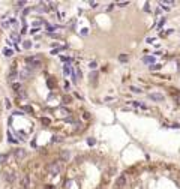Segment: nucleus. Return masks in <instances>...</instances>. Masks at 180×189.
I'll return each mask as SVG.
<instances>
[{
    "mask_svg": "<svg viewBox=\"0 0 180 189\" xmlns=\"http://www.w3.org/2000/svg\"><path fill=\"white\" fill-rule=\"evenodd\" d=\"M47 170H48V173H50L51 176H57V174L62 171V164H60L59 161H56V162H51V164L47 167Z\"/></svg>",
    "mask_w": 180,
    "mask_h": 189,
    "instance_id": "1",
    "label": "nucleus"
},
{
    "mask_svg": "<svg viewBox=\"0 0 180 189\" xmlns=\"http://www.w3.org/2000/svg\"><path fill=\"white\" fill-rule=\"evenodd\" d=\"M26 63L29 65L27 68L30 69V68H39L42 62H41L39 57H26Z\"/></svg>",
    "mask_w": 180,
    "mask_h": 189,
    "instance_id": "2",
    "label": "nucleus"
},
{
    "mask_svg": "<svg viewBox=\"0 0 180 189\" xmlns=\"http://www.w3.org/2000/svg\"><path fill=\"white\" fill-rule=\"evenodd\" d=\"M14 156H15L18 161L24 159V158H26V150H24V149H17L15 152H14Z\"/></svg>",
    "mask_w": 180,
    "mask_h": 189,
    "instance_id": "3",
    "label": "nucleus"
},
{
    "mask_svg": "<svg viewBox=\"0 0 180 189\" xmlns=\"http://www.w3.org/2000/svg\"><path fill=\"white\" fill-rule=\"evenodd\" d=\"M149 98H150L152 101H158V102H162V101L165 99V96H164L162 93H150Z\"/></svg>",
    "mask_w": 180,
    "mask_h": 189,
    "instance_id": "4",
    "label": "nucleus"
},
{
    "mask_svg": "<svg viewBox=\"0 0 180 189\" xmlns=\"http://www.w3.org/2000/svg\"><path fill=\"white\" fill-rule=\"evenodd\" d=\"M15 179H17V176H15L14 173H6V174H5V180H6L8 183H14Z\"/></svg>",
    "mask_w": 180,
    "mask_h": 189,
    "instance_id": "5",
    "label": "nucleus"
},
{
    "mask_svg": "<svg viewBox=\"0 0 180 189\" xmlns=\"http://www.w3.org/2000/svg\"><path fill=\"white\" fill-rule=\"evenodd\" d=\"M29 185H30V177L26 174V176L21 177V186L23 188H29Z\"/></svg>",
    "mask_w": 180,
    "mask_h": 189,
    "instance_id": "6",
    "label": "nucleus"
},
{
    "mask_svg": "<svg viewBox=\"0 0 180 189\" xmlns=\"http://www.w3.org/2000/svg\"><path fill=\"white\" fill-rule=\"evenodd\" d=\"M69 158H71V153H69V150H63V152L60 153V159L62 161H69Z\"/></svg>",
    "mask_w": 180,
    "mask_h": 189,
    "instance_id": "7",
    "label": "nucleus"
},
{
    "mask_svg": "<svg viewBox=\"0 0 180 189\" xmlns=\"http://www.w3.org/2000/svg\"><path fill=\"white\" fill-rule=\"evenodd\" d=\"M30 74H32V72H30V69H29V68H26V69L20 74V78H21V80H26V78H29V77H30Z\"/></svg>",
    "mask_w": 180,
    "mask_h": 189,
    "instance_id": "8",
    "label": "nucleus"
},
{
    "mask_svg": "<svg viewBox=\"0 0 180 189\" xmlns=\"http://www.w3.org/2000/svg\"><path fill=\"white\" fill-rule=\"evenodd\" d=\"M17 77H18V72L12 69V71H11V74H9V77H8V81H11V83H12V81H14Z\"/></svg>",
    "mask_w": 180,
    "mask_h": 189,
    "instance_id": "9",
    "label": "nucleus"
},
{
    "mask_svg": "<svg viewBox=\"0 0 180 189\" xmlns=\"http://www.w3.org/2000/svg\"><path fill=\"white\" fill-rule=\"evenodd\" d=\"M143 62H144V63H152V65H153L155 57H152V56H146V57H143Z\"/></svg>",
    "mask_w": 180,
    "mask_h": 189,
    "instance_id": "10",
    "label": "nucleus"
},
{
    "mask_svg": "<svg viewBox=\"0 0 180 189\" xmlns=\"http://www.w3.org/2000/svg\"><path fill=\"white\" fill-rule=\"evenodd\" d=\"M125 183H126V177H125V176L122 174V176H120V177L117 179V186H123Z\"/></svg>",
    "mask_w": 180,
    "mask_h": 189,
    "instance_id": "11",
    "label": "nucleus"
},
{
    "mask_svg": "<svg viewBox=\"0 0 180 189\" xmlns=\"http://www.w3.org/2000/svg\"><path fill=\"white\" fill-rule=\"evenodd\" d=\"M36 11H38V12H47V11H48V8H45V5H44V3H41V5L36 6Z\"/></svg>",
    "mask_w": 180,
    "mask_h": 189,
    "instance_id": "12",
    "label": "nucleus"
},
{
    "mask_svg": "<svg viewBox=\"0 0 180 189\" xmlns=\"http://www.w3.org/2000/svg\"><path fill=\"white\" fill-rule=\"evenodd\" d=\"M96 78H98V74H96V72H92V74H90V81H92V84H95Z\"/></svg>",
    "mask_w": 180,
    "mask_h": 189,
    "instance_id": "13",
    "label": "nucleus"
},
{
    "mask_svg": "<svg viewBox=\"0 0 180 189\" xmlns=\"http://www.w3.org/2000/svg\"><path fill=\"white\" fill-rule=\"evenodd\" d=\"M132 105H135V107H140V108H143V110H146V105H144V104H140L138 101H132Z\"/></svg>",
    "mask_w": 180,
    "mask_h": 189,
    "instance_id": "14",
    "label": "nucleus"
},
{
    "mask_svg": "<svg viewBox=\"0 0 180 189\" xmlns=\"http://www.w3.org/2000/svg\"><path fill=\"white\" fill-rule=\"evenodd\" d=\"M6 161H8V155L6 153H2V155H0V164H3Z\"/></svg>",
    "mask_w": 180,
    "mask_h": 189,
    "instance_id": "15",
    "label": "nucleus"
},
{
    "mask_svg": "<svg viewBox=\"0 0 180 189\" xmlns=\"http://www.w3.org/2000/svg\"><path fill=\"white\" fill-rule=\"evenodd\" d=\"M3 54H5V57H11L14 53H12V50H6V48H5V50H3Z\"/></svg>",
    "mask_w": 180,
    "mask_h": 189,
    "instance_id": "16",
    "label": "nucleus"
},
{
    "mask_svg": "<svg viewBox=\"0 0 180 189\" xmlns=\"http://www.w3.org/2000/svg\"><path fill=\"white\" fill-rule=\"evenodd\" d=\"M41 122H42V125H45V126H48V125L51 123V120H50V119H47V117H42V119H41Z\"/></svg>",
    "mask_w": 180,
    "mask_h": 189,
    "instance_id": "17",
    "label": "nucleus"
},
{
    "mask_svg": "<svg viewBox=\"0 0 180 189\" xmlns=\"http://www.w3.org/2000/svg\"><path fill=\"white\" fill-rule=\"evenodd\" d=\"M119 60L120 62H128V56H126V54H120L119 56Z\"/></svg>",
    "mask_w": 180,
    "mask_h": 189,
    "instance_id": "18",
    "label": "nucleus"
},
{
    "mask_svg": "<svg viewBox=\"0 0 180 189\" xmlns=\"http://www.w3.org/2000/svg\"><path fill=\"white\" fill-rule=\"evenodd\" d=\"M63 72H65L66 75H68V74L71 72V68H69V65H65V68H63Z\"/></svg>",
    "mask_w": 180,
    "mask_h": 189,
    "instance_id": "19",
    "label": "nucleus"
},
{
    "mask_svg": "<svg viewBox=\"0 0 180 189\" xmlns=\"http://www.w3.org/2000/svg\"><path fill=\"white\" fill-rule=\"evenodd\" d=\"M150 69L152 71H155V69L158 71V69H161V65H150Z\"/></svg>",
    "mask_w": 180,
    "mask_h": 189,
    "instance_id": "20",
    "label": "nucleus"
},
{
    "mask_svg": "<svg viewBox=\"0 0 180 189\" xmlns=\"http://www.w3.org/2000/svg\"><path fill=\"white\" fill-rule=\"evenodd\" d=\"M71 101H72V98H71V96H65V98H63V102H65V104H69Z\"/></svg>",
    "mask_w": 180,
    "mask_h": 189,
    "instance_id": "21",
    "label": "nucleus"
},
{
    "mask_svg": "<svg viewBox=\"0 0 180 189\" xmlns=\"http://www.w3.org/2000/svg\"><path fill=\"white\" fill-rule=\"evenodd\" d=\"M47 84H48V87H54V84H56V83H54V81H53V80L50 78V80L47 81Z\"/></svg>",
    "mask_w": 180,
    "mask_h": 189,
    "instance_id": "22",
    "label": "nucleus"
},
{
    "mask_svg": "<svg viewBox=\"0 0 180 189\" xmlns=\"http://www.w3.org/2000/svg\"><path fill=\"white\" fill-rule=\"evenodd\" d=\"M131 90L134 93H141V89H138V87H131Z\"/></svg>",
    "mask_w": 180,
    "mask_h": 189,
    "instance_id": "23",
    "label": "nucleus"
},
{
    "mask_svg": "<svg viewBox=\"0 0 180 189\" xmlns=\"http://www.w3.org/2000/svg\"><path fill=\"white\" fill-rule=\"evenodd\" d=\"M24 111H27V113H33V108L29 107V105H26V107H24Z\"/></svg>",
    "mask_w": 180,
    "mask_h": 189,
    "instance_id": "24",
    "label": "nucleus"
},
{
    "mask_svg": "<svg viewBox=\"0 0 180 189\" xmlns=\"http://www.w3.org/2000/svg\"><path fill=\"white\" fill-rule=\"evenodd\" d=\"M24 5H26V2H18V3H17V8H18V9H21Z\"/></svg>",
    "mask_w": 180,
    "mask_h": 189,
    "instance_id": "25",
    "label": "nucleus"
},
{
    "mask_svg": "<svg viewBox=\"0 0 180 189\" xmlns=\"http://www.w3.org/2000/svg\"><path fill=\"white\" fill-rule=\"evenodd\" d=\"M96 66H98V65H96V62H92V63L89 65V68H90V69H96Z\"/></svg>",
    "mask_w": 180,
    "mask_h": 189,
    "instance_id": "26",
    "label": "nucleus"
},
{
    "mask_svg": "<svg viewBox=\"0 0 180 189\" xmlns=\"http://www.w3.org/2000/svg\"><path fill=\"white\" fill-rule=\"evenodd\" d=\"M12 87H14V90H17V92L20 90V84H18V83H14V84H12Z\"/></svg>",
    "mask_w": 180,
    "mask_h": 189,
    "instance_id": "27",
    "label": "nucleus"
},
{
    "mask_svg": "<svg viewBox=\"0 0 180 189\" xmlns=\"http://www.w3.org/2000/svg\"><path fill=\"white\" fill-rule=\"evenodd\" d=\"M62 141V137H53V143H59Z\"/></svg>",
    "mask_w": 180,
    "mask_h": 189,
    "instance_id": "28",
    "label": "nucleus"
},
{
    "mask_svg": "<svg viewBox=\"0 0 180 189\" xmlns=\"http://www.w3.org/2000/svg\"><path fill=\"white\" fill-rule=\"evenodd\" d=\"M87 144H89V146H93V144H95V140H93V138H89V140H87Z\"/></svg>",
    "mask_w": 180,
    "mask_h": 189,
    "instance_id": "29",
    "label": "nucleus"
},
{
    "mask_svg": "<svg viewBox=\"0 0 180 189\" xmlns=\"http://www.w3.org/2000/svg\"><path fill=\"white\" fill-rule=\"evenodd\" d=\"M117 5H119V6H122V8H123V6H126V5H129V2H119V3H117Z\"/></svg>",
    "mask_w": 180,
    "mask_h": 189,
    "instance_id": "30",
    "label": "nucleus"
},
{
    "mask_svg": "<svg viewBox=\"0 0 180 189\" xmlns=\"http://www.w3.org/2000/svg\"><path fill=\"white\" fill-rule=\"evenodd\" d=\"M30 47H32V42H29V41L24 42V48H30Z\"/></svg>",
    "mask_w": 180,
    "mask_h": 189,
    "instance_id": "31",
    "label": "nucleus"
},
{
    "mask_svg": "<svg viewBox=\"0 0 180 189\" xmlns=\"http://www.w3.org/2000/svg\"><path fill=\"white\" fill-rule=\"evenodd\" d=\"M18 94H20V98H26V96H27V94H26V92H20Z\"/></svg>",
    "mask_w": 180,
    "mask_h": 189,
    "instance_id": "32",
    "label": "nucleus"
},
{
    "mask_svg": "<svg viewBox=\"0 0 180 189\" xmlns=\"http://www.w3.org/2000/svg\"><path fill=\"white\" fill-rule=\"evenodd\" d=\"M60 113H62V114H69V111H68V110H65V108H62V110H60Z\"/></svg>",
    "mask_w": 180,
    "mask_h": 189,
    "instance_id": "33",
    "label": "nucleus"
},
{
    "mask_svg": "<svg viewBox=\"0 0 180 189\" xmlns=\"http://www.w3.org/2000/svg\"><path fill=\"white\" fill-rule=\"evenodd\" d=\"M87 33H89L87 29H83V30H81V35H87Z\"/></svg>",
    "mask_w": 180,
    "mask_h": 189,
    "instance_id": "34",
    "label": "nucleus"
},
{
    "mask_svg": "<svg viewBox=\"0 0 180 189\" xmlns=\"http://www.w3.org/2000/svg\"><path fill=\"white\" fill-rule=\"evenodd\" d=\"M90 5H92V8H96L98 6V3H95V2H90Z\"/></svg>",
    "mask_w": 180,
    "mask_h": 189,
    "instance_id": "35",
    "label": "nucleus"
},
{
    "mask_svg": "<svg viewBox=\"0 0 180 189\" xmlns=\"http://www.w3.org/2000/svg\"><path fill=\"white\" fill-rule=\"evenodd\" d=\"M47 189H54V188H53L51 185H47Z\"/></svg>",
    "mask_w": 180,
    "mask_h": 189,
    "instance_id": "36",
    "label": "nucleus"
}]
</instances>
